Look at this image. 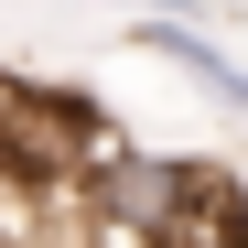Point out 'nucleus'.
Returning a JSON list of instances; mask_svg holds the SVG:
<instances>
[{
    "instance_id": "2",
    "label": "nucleus",
    "mask_w": 248,
    "mask_h": 248,
    "mask_svg": "<svg viewBox=\"0 0 248 248\" xmlns=\"http://www.w3.org/2000/svg\"><path fill=\"white\" fill-rule=\"evenodd\" d=\"M205 248H248V227H227V237H205Z\"/></svg>"
},
{
    "instance_id": "1",
    "label": "nucleus",
    "mask_w": 248,
    "mask_h": 248,
    "mask_svg": "<svg viewBox=\"0 0 248 248\" xmlns=\"http://www.w3.org/2000/svg\"><path fill=\"white\" fill-rule=\"evenodd\" d=\"M130 44H140V54H162V65H184L216 108H248V65H237L205 22H184V11H130Z\"/></svg>"
}]
</instances>
